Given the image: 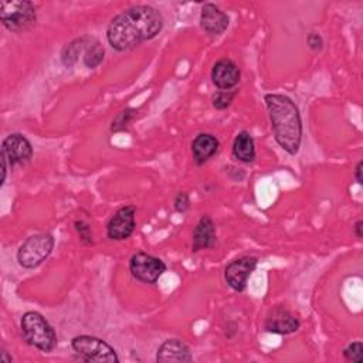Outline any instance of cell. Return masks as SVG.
I'll list each match as a JSON object with an SVG mask.
<instances>
[{"mask_svg":"<svg viewBox=\"0 0 363 363\" xmlns=\"http://www.w3.org/2000/svg\"><path fill=\"white\" fill-rule=\"evenodd\" d=\"M163 28V17L152 6H133L115 16L108 28L106 40L116 51H126L155 38Z\"/></svg>","mask_w":363,"mask_h":363,"instance_id":"obj_1","label":"cell"},{"mask_svg":"<svg viewBox=\"0 0 363 363\" xmlns=\"http://www.w3.org/2000/svg\"><path fill=\"white\" fill-rule=\"evenodd\" d=\"M275 142L289 155H296L302 140V121L295 102L282 94L264 96Z\"/></svg>","mask_w":363,"mask_h":363,"instance_id":"obj_2","label":"cell"},{"mask_svg":"<svg viewBox=\"0 0 363 363\" xmlns=\"http://www.w3.org/2000/svg\"><path fill=\"white\" fill-rule=\"evenodd\" d=\"M20 328L24 340L35 349L50 353L57 347L58 339L55 330L48 320L38 312L28 311L20 320Z\"/></svg>","mask_w":363,"mask_h":363,"instance_id":"obj_3","label":"cell"},{"mask_svg":"<svg viewBox=\"0 0 363 363\" xmlns=\"http://www.w3.org/2000/svg\"><path fill=\"white\" fill-rule=\"evenodd\" d=\"M0 20L9 31L24 33L35 24V7L31 1H0Z\"/></svg>","mask_w":363,"mask_h":363,"instance_id":"obj_4","label":"cell"},{"mask_svg":"<svg viewBox=\"0 0 363 363\" xmlns=\"http://www.w3.org/2000/svg\"><path fill=\"white\" fill-rule=\"evenodd\" d=\"M71 346L74 352L85 362H98V363H118L119 357L115 349L108 345L105 340L89 336L79 335L72 337Z\"/></svg>","mask_w":363,"mask_h":363,"instance_id":"obj_5","label":"cell"},{"mask_svg":"<svg viewBox=\"0 0 363 363\" xmlns=\"http://www.w3.org/2000/svg\"><path fill=\"white\" fill-rule=\"evenodd\" d=\"M54 248V238L50 234H34L28 237L17 251V261L23 268H37L48 258Z\"/></svg>","mask_w":363,"mask_h":363,"instance_id":"obj_6","label":"cell"},{"mask_svg":"<svg viewBox=\"0 0 363 363\" xmlns=\"http://www.w3.org/2000/svg\"><path fill=\"white\" fill-rule=\"evenodd\" d=\"M129 271L135 279L143 284H156L166 271V264L150 254L136 252L130 257Z\"/></svg>","mask_w":363,"mask_h":363,"instance_id":"obj_7","label":"cell"},{"mask_svg":"<svg viewBox=\"0 0 363 363\" xmlns=\"http://www.w3.org/2000/svg\"><path fill=\"white\" fill-rule=\"evenodd\" d=\"M136 207L132 204L118 208L106 224V235L113 241H122L132 235L136 227Z\"/></svg>","mask_w":363,"mask_h":363,"instance_id":"obj_8","label":"cell"},{"mask_svg":"<svg viewBox=\"0 0 363 363\" xmlns=\"http://www.w3.org/2000/svg\"><path fill=\"white\" fill-rule=\"evenodd\" d=\"M33 156V146L30 140L21 133H11L4 138L1 143V157L9 167L16 164H26Z\"/></svg>","mask_w":363,"mask_h":363,"instance_id":"obj_9","label":"cell"},{"mask_svg":"<svg viewBox=\"0 0 363 363\" xmlns=\"http://www.w3.org/2000/svg\"><path fill=\"white\" fill-rule=\"evenodd\" d=\"M258 259L251 255H242L233 259L224 269V278L228 286L237 292H242L247 288L250 275L257 267Z\"/></svg>","mask_w":363,"mask_h":363,"instance_id":"obj_10","label":"cell"},{"mask_svg":"<svg viewBox=\"0 0 363 363\" xmlns=\"http://www.w3.org/2000/svg\"><path fill=\"white\" fill-rule=\"evenodd\" d=\"M299 319L292 315L285 306H275L267 315L264 329L269 333L277 335H289L299 329Z\"/></svg>","mask_w":363,"mask_h":363,"instance_id":"obj_11","label":"cell"},{"mask_svg":"<svg viewBox=\"0 0 363 363\" xmlns=\"http://www.w3.org/2000/svg\"><path fill=\"white\" fill-rule=\"evenodd\" d=\"M230 24L228 16L213 3H204L200 13V27L210 37L221 35Z\"/></svg>","mask_w":363,"mask_h":363,"instance_id":"obj_12","label":"cell"},{"mask_svg":"<svg viewBox=\"0 0 363 363\" xmlns=\"http://www.w3.org/2000/svg\"><path fill=\"white\" fill-rule=\"evenodd\" d=\"M211 81L220 91H230L240 82V68L228 58L218 60L211 68Z\"/></svg>","mask_w":363,"mask_h":363,"instance_id":"obj_13","label":"cell"},{"mask_svg":"<svg viewBox=\"0 0 363 363\" xmlns=\"http://www.w3.org/2000/svg\"><path fill=\"white\" fill-rule=\"evenodd\" d=\"M216 241H217V234H216L214 221L208 216H201L193 231L191 251L197 252L201 250L213 248L216 245Z\"/></svg>","mask_w":363,"mask_h":363,"instance_id":"obj_14","label":"cell"},{"mask_svg":"<svg viewBox=\"0 0 363 363\" xmlns=\"http://www.w3.org/2000/svg\"><path fill=\"white\" fill-rule=\"evenodd\" d=\"M193 356L186 343L177 339L164 340L156 353V362L169 363V362H191Z\"/></svg>","mask_w":363,"mask_h":363,"instance_id":"obj_15","label":"cell"},{"mask_svg":"<svg viewBox=\"0 0 363 363\" xmlns=\"http://www.w3.org/2000/svg\"><path fill=\"white\" fill-rule=\"evenodd\" d=\"M218 139L211 133H199L191 142V153L194 163L201 166L211 159L218 150Z\"/></svg>","mask_w":363,"mask_h":363,"instance_id":"obj_16","label":"cell"},{"mask_svg":"<svg viewBox=\"0 0 363 363\" xmlns=\"http://www.w3.org/2000/svg\"><path fill=\"white\" fill-rule=\"evenodd\" d=\"M233 156L242 162L251 163L255 159V145L252 136L247 130H241L237 133L233 142Z\"/></svg>","mask_w":363,"mask_h":363,"instance_id":"obj_17","label":"cell"},{"mask_svg":"<svg viewBox=\"0 0 363 363\" xmlns=\"http://www.w3.org/2000/svg\"><path fill=\"white\" fill-rule=\"evenodd\" d=\"M104 55H105V50L99 44V41L88 38L86 44H85V48H84V52H82L84 65L89 69L96 68L104 61Z\"/></svg>","mask_w":363,"mask_h":363,"instance_id":"obj_18","label":"cell"},{"mask_svg":"<svg viewBox=\"0 0 363 363\" xmlns=\"http://www.w3.org/2000/svg\"><path fill=\"white\" fill-rule=\"evenodd\" d=\"M86 40L88 38H78V40H74L72 43H69L64 47V50L61 52V60H62L65 67H71L77 61L79 54L84 52Z\"/></svg>","mask_w":363,"mask_h":363,"instance_id":"obj_19","label":"cell"},{"mask_svg":"<svg viewBox=\"0 0 363 363\" xmlns=\"http://www.w3.org/2000/svg\"><path fill=\"white\" fill-rule=\"evenodd\" d=\"M138 111L133 108H126L123 111H121L115 119L111 123V130L112 132H119V130H125L128 128V125L133 121V118L136 116Z\"/></svg>","mask_w":363,"mask_h":363,"instance_id":"obj_20","label":"cell"},{"mask_svg":"<svg viewBox=\"0 0 363 363\" xmlns=\"http://www.w3.org/2000/svg\"><path fill=\"white\" fill-rule=\"evenodd\" d=\"M235 95H237V91H231V89L230 91H217L211 98L213 106L218 111H223L231 105Z\"/></svg>","mask_w":363,"mask_h":363,"instance_id":"obj_21","label":"cell"},{"mask_svg":"<svg viewBox=\"0 0 363 363\" xmlns=\"http://www.w3.org/2000/svg\"><path fill=\"white\" fill-rule=\"evenodd\" d=\"M343 356L347 362H354V363H363V345L362 342H353L347 345L343 350Z\"/></svg>","mask_w":363,"mask_h":363,"instance_id":"obj_22","label":"cell"},{"mask_svg":"<svg viewBox=\"0 0 363 363\" xmlns=\"http://www.w3.org/2000/svg\"><path fill=\"white\" fill-rule=\"evenodd\" d=\"M74 227H75L77 233L79 234V238H81V241H82L84 244H88V245H89V244L94 242L91 228H89V225H88L86 223H84L82 220H77V221L74 223Z\"/></svg>","mask_w":363,"mask_h":363,"instance_id":"obj_23","label":"cell"},{"mask_svg":"<svg viewBox=\"0 0 363 363\" xmlns=\"http://www.w3.org/2000/svg\"><path fill=\"white\" fill-rule=\"evenodd\" d=\"M173 207L177 213H186L190 208V197L184 191H179L173 200Z\"/></svg>","mask_w":363,"mask_h":363,"instance_id":"obj_24","label":"cell"},{"mask_svg":"<svg viewBox=\"0 0 363 363\" xmlns=\"http://www.w3.org/2000/svg\"><path fill=\"white\" fill-rule=\"evenodd\" d=\"M306 43H308V47H309L312 51H319V50H322V47H323V40H322V37H320L319 34H316V33H311V34L308 35V38H306Z\"/></svg>","mask_w":363,"mask_h":363,"instance_id":"obj_25","label":"cell"},{"mask_svg":"<svg viewBox=\"0 0 363 363\" xmlns=\"http://www.w3.org/2000/svg\"><path fill=\"white\" fill-rule=\"evenodd\" d=\"M353 233L354 235L360 240L363 237V220H357L353 225Z\"/></svg>","mask_w":363,"mask_h":363,"instance_id":"obj_26","label":"cell"},{"mask_svg":"<svg viewBox=\"0 0 363 363\" xmlns=\"http://www.w3.org/2000/svg\"><path fill=\"white\" fill-rule=\"evenodd\" d=\"M363 169V162L360 160L357 164H356V169H354V177H356V182L359 183V184H362L363 183V177H362V170Z\"/></svg>","mask_w":363,"mask_h":363,"instance_id":"obj_27","label":"cell"},{"mask_svg":"<svg viewBox=\"0 0 363 363\" xmlns=\"http://www.w3.org/2000/svg\"><path fill=\"white\" fill-rule=\"evenodd\" d=\"M1 360L3 362H7V363H11V356H7V352L6 350H1Z\"/></svg>","mask_w":363,"mask_h":363,"instance_id":"obj_28","label":"cell"}]
</instances>
